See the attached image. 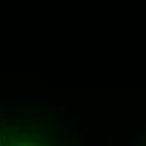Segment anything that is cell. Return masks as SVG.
I'll return each mask as SVG.
<instances>
[{"label":"cell","mask_w":146,"mask_h":146,"mask_svg":"<svg viewBox=\"0 0 146 146\" xmlns=\"http://www.w3.org/2000/svg\"><path fill=\"white\" fill-rule=\"evenodd\" d=\"M19 131L22 133V134H29V133H34V134H35V133H37L32 126H29V128H22V126H19Z\"/></svg>","instance_id":"obj_2"},{"label":"cell","mask_w":146,"mask_h":146,"mask_svg":"<svg viewBox=\"0 0 146 146\" xmlns=\"http://www.w3.org/2000/svg\"><path fill=\"white\" fill-rule=\"evenodd\" d=\"M19 119L17 114H10V113H0V124L5 126V124H17Z\"/></svg>","instance_id":"obj_1"}]
</instances>
